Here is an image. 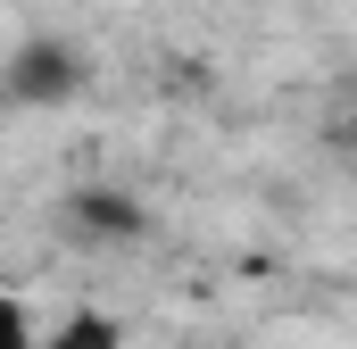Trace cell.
Listing matches in <instances>:
<instances>
[{
	"instance_id": "obj_1",
	"label": "cell",
	"mask_w": 357,
	"mask_h": 349,
	"mask_svg": "<svg viewBox=\"0 0 357 349\" xmlns=\"http://www.w3.org/2000/svg\"><path fill=\"white\" fill-rule=\"evenodd\" d=\"M0 91L17 100V108H67L75 91H84V59L67 50V42H17V59L0 67Z\"/></svg>"
},
{
	"instance_id": "obj_2",
	"label": "cell",
	"mask_w": 357,
	"mask_h": 349,
	"mask_svg": "<svg viewBox=\"0 0 357 349\" xmlns=\"http://www.w3.org/2000/svg\"><path fill=\"white\" fill-rule=\"evenodd\" d=\"M33 349H125V325H116L108 308H75V316H67L50 341L33 333Z\"/></svg>"
},
{
	"instance_id": "obj_3",
	"label": "cell",
	"mask_w": 357,
	"mask_h": 349,
	"mask_svg": "<svg viewBox=\"0 0 357 349\" xmlns=\"http://www.w3.org/2000/svg\"><path fill=\"white\" fill-rule=\"evenodd\" d=\"M75 216L100 225V233H125V242L142 233V208H133V200H100V191H84V200H75Z\"/></svg>"
},
{
	"instance_id": "obj_4",
	"label": "cell",
	"mask_w": 357,
	"mask_h": 349,
	"mask_svg": "<svg viewBox=\"0 0 357 349\" xmlns=\"http://www.w3.org/2000/svg\"><path fill=\"white\" fill-rule=\"evenodd\" d=\"M0 349H33V316L17 291H0Z\"/></svg>"
},
{
	"instance_id": "obj_5",
	"label": "cell",
	"mask_w": 357,
	"mask_h": 349,
	"mask_svg": "<svg viewBox=\"0 0 357 349\" xmlns=\"http://www.w3.org/2000/svg\"><path fill=\"white\" fill-rule=\"evenodd\" d=\"M349 158H357V108H349Z\"/></svg>"
}]
</instances>
